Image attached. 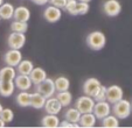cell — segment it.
Masks as SVG:
<instances>
[{
	"label": "cell",
	"mask_w": 132,
	"mask_h": 128,
	"mask_svg": "<svg viewBox=\"0 0 132 128\" xmlns=\"http://www.w3.org/2000/svg\"><path fill=\"white\" fill-rule=\"evenodd\" d=\"M35 90H36V92H39V93H41L42 96H45L46 98L53 97L55 94V92H56L54 79L48 78L47 77L45 80H42L41 83L35 85Z\"/></svg>",
	"instance_id": "3"
},
{
	"label": "cell",
	"mask_w": 132,
	"mask_h": 128,
	"mask_svg": "<svg viewBox=\"0 0 132 128\" xmlns=\"http://www.w3.org/2000/svg\"><path fill=\"white\" fill-rule=\"evenodd\" d=\"M15 84L14 80H0V96L11 97L14 93Z\"/></svg>",
	"instance_id": "16"
},
{
	"label": "cell",
	"mask_w": 132,
	"mask_h": 128,
	"mask_svg": "<svg viewBox=\"0 0 132 128\" xmlns=\"http://www.w3.org/2000/svg\"><path fill=\"white\" fill-rule=\"evenodd\" d=\"M0 118L3 119L6 123H11L13 121V119H14V113H13V111L11 108H4L1 114H0Z\"/></svg>",
	"instance_id": "30"
},
{
	"label": "cell",
	"mask_w": 132,
	"mask_h": 128,
	"mask_svg": "<svg viewBox=\"0 0 132 128\" xmlns=\"http://www.w3.org/2000/svg\"><path fill=\"white\" fill-rule=\"evenodd\" d=\"M14 84H15V87L19 89L20 91H28V90H30V87L33 85L29 75H21V74L15 76Z\"/></svg>",
	"instance_id": "13"
},
{
	"label": "cell",
	"mask_w": 132,
	"mask_h": 128,
	"mask_svg": "<svg viewBox=\"0 0 132 128\" xmlns=\"http://www.w3.org/2000/svg\"><path fill=\"white\" fill-rule=\"evenodd\" d=\"M111 107V112L113 113V115H116L118 119H126L131 115L132 111H131V103L126 99H120L117 103L112 104Z\"/></svg>",
	"instance_id": "2"
},
{
	"label": "cell",
	"mask_w": 132,
	"mask_h": 128,
	"mask_svg": "<svg viewBox=\"0 0 132 128\" xmlns=\"http://www.w3.org/2000/svg\"><path fill=\"white\" fill-rule=\"evenodd\" d=\"M14 14V6L10 3H4L0 6V17L3 20H10Z\"/></svg>",
	"instance_id": "21"
},
{
	"label": "cell",
	"mask_w": 132,
	"mask_h": 128,
	"mask_svg": "<svg viewBox=\"0 0 132 128\" xmlns=\"http://www.w3.org/2000/svg\"><path fill=\"white\" fill-rule=\"evenodd\" d=\"M56 98H57V100L62 105V107H67L72 101V94L68 90H65V91H59Z\"/></svg>",
	"instance_id": "24"
},
{
	"label": "cell",
	"mask_w": 132,
	"mask_h": 128,
	"mask_svg": "<svg viewBox=\"0 0 132 128\" xmlns=\"http://www.w3.org/2000/svg\"><path fill=\"white\" fill-rule=\"evenodd\" d=\"M123 96L124 92L119 85H110L109 87H106V101H109L111 105L120 100Z\"/></svg>",
	"instance_id": "9"
},
{
	"label": "cell",
	"mask_w": 132,
	"mask_h": 128,
	"mask_svg": "<svg viewBox=\"0 0 132 128\" xmlns=\"http://www.w3.org/2000/svg\"><path fill=\"white\" fill-rule=\"evenodd\" d=\"M61 16H62V11L61 8H57L55 6L50 5L48 7H46V10L43 11V17L46 21H48L49 23H55L60 21Z\"/></svg>",
	"instance_id": "8"
},
{
	"label": "cell",
	"mask_w": 132,
	"mask_h": 128,
	"mask_svg": "<svg viewBox=\"0 0 132 128\" xmlns=\"http://www.w3.org/2000/svg\"><path fill=\"white\" fill-rule=\"evenodd\" d=\"M97 122V118L95 116V114L90 112V113H82L80 118V123L81 127H85V128H91L96 125Z\"/></svg>",
	"instance_id": "14"
},
{
	"label": "cell",
	"mask_w": 132,
	"mask_h": 128,
	"mask_svg": "<svg viewBox=\"0 0 132 128\" xmlns=\"http://www.w3.org/2000/svg\"><path fill=\"white\" fill-rule=\"evenodd\" d=\"M67 1H71V0H65V3H67Z\"/></svg>",
	"instance_id": "38"
},
{
	"label": "cell",
	"mask_w": 132,
	"mask_h": 128,
	"mask_svg": "<svg viewBox=\"0 0 132 128\" xmlns=\"http://www.w3.org/2000/svg\"><path fill=\"white\" fill-rule=\"evenodd\" d=\"M92 113L95 114L97 120H102L106 115L111 114V104L106 100L96 101L95 106H94V109H92Z\"/></svg>",
	"instance_id": "5"
},
{
	"label": "cell",
	"mask_w": 132,
	"mask_h": 128,
	"mask_svg": "<svg viewBox=\"0 0 132 128\" xmlns=\"http://www.w3.org/2000/svg\"><path fill=\"white\" fill-rule=\"evenodd\" d=\"M103 11L108 16L115 17L122 12V5L118 0H106L103 5Z\"/></svg>",
	"instance_id": "7"
},
{
	"label": "cell",
	"mask_w": 132,
	"mask_h": 128,
	"mask_svg": "<svg viewBox=\"0 0 132 128\" xmlns=\"http://www.w3.org/2000/svg\"><path fill=\"white\" fill-rule=\"evenodd\" d=\"M29 77H30V80H32V83L34 84V85H36V84L41 83L42 80H45L46 78H47V72H46L45 69H42V68H33V70L30 71L29 74Z\"/></svg>",
	"instance_id": "15"
},
{
	"label": "cell",
	"mask_w": 132,
	"mask_h": 128,
	"mask_svg": "<svg viewBox=\"0 0 132 128\" xmlns=\"http://www.w3.org/2000/svg\"><path fill=\"white\" fill-rule=\"evenodd\" d=\"M13 19L18 20V21H25L28 22V20L30 19V12L27 7L25 6H20L18 8H14V14H13Z\"/></svg>",
	"instance_id": "18"
},
{
	"label": "cell",
	"mask_w": 132,
	"mask_h": 128,
	"mask_svg": "<svg viewBox=\"0 0 132 128\" xmlns=\"http://www.w3.org/2000/svg\"><path fill=\"white\" fill-rule=\"evenodd\" d=\"M5 126H6V122H5V121H4L1 118H0V128H4Z\"/></svg>",
	"instance_id": "34"
},
{
	"label": "cell",
	"mask_w": 132,
	"mask_h": 128,
	"mask_svg": "<svg viewBox=\"0 0 132 128\" xmlns=\"http://www.w3.org/2000/svg\"><path fill=\"white\" fill-rule=\"evenodd\" d=\"M81 118V112L76 107L75 108H68L67 112L64 113V119L72 123H78Z\"/></svg>",
	"instance_id": "27"
},
{
	"label": "cell",
	"mask_w": 132,
	"mask_h": 128,
	"mask_svg": "<svg viewBox=\"0 0 132 128\" xmlns=\"http://www.w3.org/2000/svg\"><path fill=\"white\" fill-rule=\"evenodd\" d=\"M43 109H45L48 114H59L62 111V105L60 104V101L57 100L56 97L53 96V97H49V98L46 99Z\"/></svg>",
	"instance_id": "12"
},
{
	"label": "cell",
	"mask_w": 132,
	"mask_h": 128,
	"mask_svg": "<svg viewBox=\"0 0 132 128\" xmlns=\"http://www.w3.org/2000/svg\"><path fill=\"white\" fill-rule=\"evenodd\" d=\"M11 30L12 32H18V33H26L28 30V22L14 20L11 23Z\"/></svg>",
	"instance_id": "29"
},
{
	"label": "cell",
	"mask_w": 132,
	"mask_h": 128,
	"mask_svg": "<svg viewBox=\"0 0 132 128\" xmlns=\"http://www.w3.org/2000/svg\"><path fill=\"white\" fill-rule=\"evenodd\" d=\"M101 85L102 84L97 78H88L83 84V92H84V94L94 98L97 91L100 90Z\"/></svg>",
	"instance_id": "10"
},
{
	"label": "cell",
	"mask_w": 132,
	"mask_h": 128,
	"mask_svg": "<svg viewBox=\"0 0 132 128\" xmlns=\"http://www.w3.org/2000/svg\"><path fill=\"white\" fill-rule=\"evenodd\" d=\"M94 106H95V99L90 96H81L80 98L76 100V105L75 107L82 113H90L94 109Z\"/></svg>",
	"instance_id": "4"
},
{
	"label": "cell",
	"mask_w": 132,
	"mask_h": 128,
	"mask_svg": "<svg viewBox=\"0 0 132 128\" xmlns=\"http://www.w3.org/2000/svg\"><path fill=\"white\" fill-rule=\"evenodd\" d=\"M55 84V89L56 91H65V90H69L70 87V80L64 76H60L54 80Z\"/></svg>",
	"instance_id": "26"
},
{
	"label": "cell",
	"mask_w": 132,
	"mask_h": 128,
	"mask_svg": "<svg viewBox=\"0 0 132 128\" xmlns=\"http://www.w3.org/2000/svg\"><path fill=\"white\" fill-rule=\"evenodd\" d=\"M90 6L89 3H83V1H77L76 6L74 7L72 12L70 13V15H84L89 12Z\"/></svg>",
	"instance_id": "28"
},
{
	"label": "cell",
	"mask_w": 132,
	"mask_h": 128,
	"mask_svg": "<svg viewBox=\"0 0 132 128\" xmlns=\"http://www.w3.org/2000/svg\"><path fill=\"white\" fill-rule=\"evenodd\" d=\"M77 1H83V3H90L91 0H77Z\"/></svg>",
	"instance_id": "35"
},
{
	"label": "cell",
	"mask_w": 132,
	"mask_h": 128,
	"mask_svg": "<svg viewBox=\"0 0 132 128\" xmlns=\"http://www.w3.org/2000/svg\"><path fill=\"white\" fill-rule=\"evenodd\" d=\"M94 99H95V101L106 100V86H104V85H101L100 90H98L97 93L95 94Z\"/></svg>",
	"instance_id": "31"
},
{
	"label": "cell",
	"mask_w": 132,
	"mask_h": 128,
	"mask_svg": "<svg viewBox=\"0 0 132 128\" xmlns=\"http://www.w3.org/2000/svg\"><path fill=\"white\" fill-rule=\"evenodd\" d=\"M4 61L7 65L11 67H16L18 64L22 61V54L19 49H10L5 55H4Z\"/></svg>",
	"instance_id": "11"
},
{
	"label": "cell",
	"mask_w": 132,
	"mask_h": 128,
	"mask_svg": "<svg viewBox=\"0 0 132 128\" xmlns=\"http://www.w3.org/2000/svg\"><path fill=\"white\" fill-rule=\"evenodd\" d=\"M0 20H1V17H0Z\"/></svg>",
	"instance_id": "40"
},
{
	"label": "cell",
	"mask_w": 132,
	"mask_h": 128,
	"mask_svg": "<svg viewBox=\"0 0 132 128\" xmlns=\"http://www.w3.org/2000/svg\"><path fill=\"white\" fill-rule=\"evenodd\" d=\"M32 3H34L35 5H39V6H43L46 5V4H48V1L49 0H30Z\"/></svg>",
	"instance_id": "33"
},
{
	"label": "cell",
	"mask_w": 132,
	"mask_h": 128,
	"mask_svg": "<svg viewBox=\"0 0 132 128\" xmlns=\"http://www.w3.org/2000/svg\"><path fill=\"white\" fill-rule=\"evenodd\" d=\"M16 76V70L14 67L6 65L0 69V80H14Z\"/></svg>",
	"instance_id": "20"
},
{
	"label": "cell",
	"mask_w": 132,
	"mask_h": 128,
	"mask_svg": "<svg viewBox=\"0 0 132 128\" xmlns=\"http://www.w3.org/2000/svg\"><path fill=\"white\" fill-rule=\"evenodd\" d=\"M87 45L92 50H102L103 48L105 47L106 44V37L105 35L103 34L102 32L100 30H96V32L90 33L89 35L87 36Z\"/></svg>",
	"instance_id": "1"
},
{
	"label": "cell",
	"mask_w": 132,
	"mask_h": 128,
	"mask_svg": "<svg viewBox=\"0 0 132 128\" xmlns=\"http://www.w3.org/2000/svg\"><path fill=\"white\" fill-rule=\"evenodd\" d=\"M3 109H4V107H3V105L0 104V114H1V112H3Z\"/></svg>",
	"instance_id": "36"
},
{
	"label": "cell",
	"mask_w": 132,
	"mask_h": 128,
	"mask_svg": "<svg viewBox=\"0 0 132 128\" xmlns=\"http://www.w3.org/2000/svg\"><path fill=\"white\" fill-rule=\"evenodd\" d=\"M4 3H5V1H4V0H0V6L3 5V4H4Z\"/></svg>",
	"instance_id": "37"
},
{
	"label": "cell",
	"mask_w": 132,
	"mask_h": 128,
	"mask_svg": "<svg viewBox=\"0 0 132 128\" xmlns=\"http://www.w3.org/2000/svg\"><path fill=\"white\" fill-rule=\"evenodd\" d=\"M60 119L57 118V114H48L45 115L41 120V126L45 128H56L59 127Z\"/></svg>",
	"instance_id": "17"
},
{
	"label": "cell",
	"mask_w": 132,
	"mask_h": 128,
	"mask_svg": "<svg viewBox=\"0 0 132 128\" xmlns=\"http://www.w3.org/2000/svg\"><path fill=\"white\" fill-rule=\"evenodd\" d=\"M102 126L105 128H117L119 127V119L113 114H109L102 119Z\"/></svg>",
	"instance_id": "25"
},
{
	"label": "cell",
	"mask_w": 132,
	"mask_h": 128,
	"mask_svg": "<svg viewBox=\"0 0 132 128\" xmlns=\"http://www.w3.org/2000/svg\"><path fill=\"white\" fill-rule=\"evenodd\" d=\"M46 97L42 96L41 93L35 91L34 93H30V106L33 108L35 109H40V108H43L45 106V103H46Z\"/></svg>",
	"instance_id": "19"
},
{
	"label": "cell",
	"mask_w": 132,
	"mask_h": 128,
	"mask_svg": "<svg viewBox=\"0 0 132 128\" xmlns=\"http://www.w3.org/2000/svg\"><path fill=\"white\" fill-rule=\"evenodd\" d=\"M18 70L16 72L18 74H21V75H29L30 71L33 70L34 68V64H33L32 61H28V59H22L20 63L16 65Z\"/></svg>",
	"instance_id": "23"
},
{
	"label": "cell",
	"mask_w": 132,
	"mask_h": 128,
	"mask_svg": "<svg viewBox=\"0 0 132 128\" xmlns=\"http://www.w3.org/2000/svg\"><path fill=\"white\" fill-rule=\"evenodd\" d=\"M15 100L20 107H28L30 106V93L28 91H20L16 94Z\"/></svg>",
	"instance_id": "22"
},
{
	"label": "cell",
	"mask_w": 132,
	"mask_h": 128,
	"mask_svg": "<svg viewBox=\"0 0 132 128\" xmlns=\"http://www.w3.org/2000/svg\"><path fill=\"white\" fill-rule=\"evenodd\" d=\"M131 111H132V103H131Z\"/></svg>",
	"instance_id": "39"
},
{
	"label": "cell",
	"mask_w": 132,
	"mask_h": 128,
	"mask_svg": "<svg viewBox=\"0 0 132 128\" xmlns=\"http://www.w3.org/2000/svg\"><path fill=\"white\" fill-rule=\"evenodd\" d=\"M7 43H8V47H10L11 49H19L20 50L26 43L25 33L12 32L10 34V36H8Z\"/></svg>",
	"instance_id": "6"
},
{
	"label": "cell",
	"mask_w": 132,
	"mask_h": 128,
	"mask_svg": "<svg viewBox=\"0 0 132 128\" xmlns=\"http://www.w3.org/2000/svg\"><path fill=\"white\" fill-rule=\"evenodd\" d=\"M48 3L50 5L55 6V7L61 8V10H64V7H65V0H49Z\"/></svg>",
	"instance_id": "32"
}]
</instances>
